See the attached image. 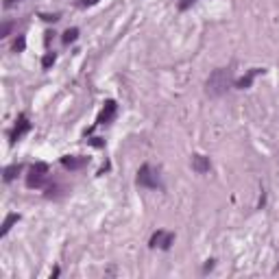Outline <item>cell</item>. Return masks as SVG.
I'll return each instance as SVG.
<instances>
[{
  "label": "cell",
  "mask_w": 279,
  "mask_h": 279,
  "mask_svg": "<svg viewBox=\"0 0 279 279\" xmlns=\"http://www.w3.org/2000/svg\"><path fill=\"white\" fill-rule=\"evenodd\" d=\"M192 2H194V0H181V2H179V9H181V11H186V9L190 7Z\"/></svg>",
  "instance_id": "cell-16"
},
{
  "label": "cell",
  "mask_w": 279,
  "mask_h": 279,
  "mask_svg": "<svg viewBox=\"0 0 279 279\" xmlns=\"http://www.w3.org/2000/svg\"><path fill=\"white\" fill-rule=\"evenodd\" d=\"M11 48H13V52H22L26 48V38H24V35H18V38H15Z\"/></svg>",
  "instance_id": "cell-12"
},
{
  "label": "cell",
  "mask_w": 279,
  "mask_h": 279,
  "mask_svg": "<svg viewBox=\"0 0 279 279\" xmlns=\"http://www.w3.org/2000/svg\"><path fill=\"white\" fill-rule=\"evenodd\" d=\"M209 268H214V260H207V264H205V271H209Z\"/></svg>",
  "instance_id": "cell-20"
},
{
  "label": "cell",
  "mask_w": 279,
  "mask_h": 279,
  "mask_svg": "<svg viewBox=\"0 0 279 279\" xmlns=\"http://www.w3.org/2000/svg\"><path fill=\"white\" fill-rule=\"evenodd\" d=\"M11 29H13V22H4L2 29H0V38H7V35L11 33Z\"/></svg>",
  "instance_id": "cell-15"
},
{
  "label": "cell",
  "mask_w": 279,
  "mask_h": 279,
  "mask_svg": "<svg viewBox=\"0 0 279 279\" xmlns=\"http://www.w3.org/2000/svg\"><path fill=\"white\" fill-rule=\"evenodd\" d=\"M46 177H48V164L38 161V164L31 166L29 177H26V186L29 188H41L46 183Z\"/></svg>",
  "instance_id": "cell-2"
},
{
  "label": "cell",
  "mask_w": 279,
  "mask_h": 279,
  "mask_svg": "<svg viewBox=\"0 0 279 279\" xmlns=\"http://www.w3.org/2000/svg\"><path fill=\"white\" fill-rule=\"evenodd\" d=\"M209 168H212V164H209V157H205V155H194L192 157V170L194 172L205 175V172H209Z\"/></svg>",
  "instance_id": "cell-8"
},
{
  "label": "cell",
  "mask_w": 279,
  "mask_h": 279,
  "mask_svg": "<svg viewBox=\"0 0 279 279\" xmlns=\"http://www.w3.org/2000/svg\"><path fill=\"white\" fill-rule=\"evenodd\" d=\"M15 2H22V0H4V7H11Z\"/></svg>",
  "instance_id": "cell-19"
},
{
  "label": "cell",
  "mask_w": 279,
  "mask_h": 279,
  "mask_svg": "<svg viewBox=\"0 0 279 279\" xmlns=\"http://www.w3.org/2000/svg\"><path fill=\"white\" fill-rule=\"evenodd\" d=\"M55 59H57L55 52H46L44 59H41V68H44V70H48V68H50L52 64H55Z\"/></svg>",
  "instance_id": "cell-14"
},
{
  "label": "cell",
  "mask_w": 279,
  "mask_h": 279,
  "mask_svg": "<svg viewBox=\"0 0 279 279\" xmlns=\"http://www.w3.org/2000/svg\"><path fill=\"white\" fill-rule=\"evenodd\" d=\"M98 0H81V2H79V7H92V4H96Z\"/></svg>",
  "instance_id": "cell-17"
},
{
  "label": "cell",
  "mask_w": 279,
  "mask_h": 279,
  "mask_svg": "<svg viewBox=\"0 0 279 279\" xmlns=\"http://www.w3.org/2000/svg\"><path fill=\"white\" fill-rule=\"evenodd\" d=\"M20 170H22V166H20V164L7 166V168H4V177H2V179H4V181H7V183H9V181H13V179L20 175Z\"/></svg>",
  "instance_id": "cell-11"
},
{
  "label": "cell",
  "mask_w": 279,
  "mask_h": 279,
  "mask_svg": "<svg viewBox=\"0 0 279 279\" xmlns=\"http://www.w3.org/2000/svg\"><path fill=\"white\" fill-rule=\"evenodd\" d=\"M29 129H31L29 118H26V116H20L18 122H15V127H13V131H11V142H18V140L22 138V135H24Z\"/></svg>",
  "instance_id": "cell-7"
},
{
  "label": "cell",
  "mask_w": 279,
  "mask_h": 279,
  "mask_svg": "<svg viewBox=\"0 0 279 279\" xmlns=\"http://www.w3.org/2000/svg\"><path fill=\"white\" fill-rule=\"evenodd\" d=\"M79 38V29H68L64 33V44H70V41H77Z\"/></svg>",
  "instance_id": "cell-13"
},
{
  "label": "cell",
  "mask_w": 279,
  "mask_h": 279,
  "mask_svg": "<svg viewBox=\"0 0 279 279\" xmlns=\"http://www.w3.org/2000/svg\"><path fill=\"white\" fill-rule=\"evenodd\" d=\"M260 72H264V70H262V68H251V70L246 72V75L242 77L240 81L236 83V85H238L240 89H246V87H251V83H253V79H255L257 75H260Z\"/></svg>",
  "instance_id": "cell-9"
},
{
  "label": "cell",
  "mask_w": 279,
  "mask_h": 279,
  "mask_svg": "<svg viewBox=\"0 0 279 279\" xmlns=\"http://www.w3.org/2000/svg\"><path fill=\"white\" fill-rule=\"evenodd\" d=\"M87 164V157H81V155H66L61 157V166L68 168V170H79Z\"/></svg>",
  "instance_id": "cell-5"
},
{
  "label": "cell",
  "mask_w": 279,
  "mask_h": 279,
  "mask_svg": "<svg viewBox=\"0 0 279 279\" xmlns=\"http://www.w3.org/2000/svg\"><path fill=\"white\" fill-rule=\"evenodd\" d=\"M116 112H118V105H116V101H105V107H103L101 116H98V124H107V122H112L114 116H116Z\"/></svg>",
  "instance_id": "cell-6"
},
{
  "label": "cell",
  "mask_w": 279,
  "mask_h": 279,
  "mask_svg": "<svg viewBox=\"0 0 279 279\" xmlns=\"http://www.w3.org/2000/svg\"><path fill=\"white\" fill-rule=\"evenodd\" d=\"M231 87V70L229 68H216L205 81V92L209 96H223Z\"/></svg>",
  "instance_id": "cell-1"
},
{
  "label": "cell",
  "mask_w": 279,
  "mask_h": 279,
  "mask_svg": "<svg viewBox=\"0 0 279 279\" xmlns=\"http://www.w3.org/2000/svg\"><path fill=\"white\" fill-rule=\"evenodd\" d=\"M18 220H20V214H7V218H4V223H2V229H0V236H7Z\"/></svg>",
  "instance_id": "cell-10"
},
{
  "label": "cell",
  "mask_w": 279,
  "mask_h": 279,
  "mask_svg": "<svg viewBox=\"0 0 279 279\" xmlns=\"http://www.w3.org/2000/svg\"><path fill=\"white\" fill-rule=\"evenodd\" d=\"M172 242H175V234H170V231H155V234L151 236V246L153 249H170Z\"/></svg>",
  "instance_id": "cell-4"
},
{
  "label": "cell",
  "mask_w": 279,
  "mask_h": 279,
  "mask_svg": "<svg viewBox=\"0 0 279 279\" xmlns=\"http://www.w3.org/2000/svg\"><path fill=\"white\" fill-rule=\"evenodd\" d=\"M138 186L142 188H159V177L149 164H144L138 170Z\"/></svg>",
  "instance_id": "cell-3"
},
{
  "label": "cell",
  "mask_w": 279,
  "mask_h": 279,
  "mask_svg": "<svg viewBox=\"0 0 279 279\" xmlns=\"http://www.w3.org/2000/svg\"><path fill=\"white\" fill-rule=\"evenodd\" d=\"M44 20H46V22H57V20H59V15H57V13H52V15H44Z\"/></svg>",
  "instance_id": "cell-18"
}]
</instances>
